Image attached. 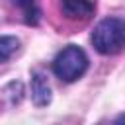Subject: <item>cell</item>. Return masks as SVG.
<instances>
[{
  "label": "cell",
  "instance_id": "obj_1",
  "mask_svg": "<svg viewBox=\"0 0 125 125\" xmlns=\"http://www.w3.org/2000/svg\"><path fill=\"white\" fill-rule=\"evenodd\" d=\"M94 49L102 55H115L125 47V21L121 18L102 20L90 37Z\"/></svg>",
  "mask_w": 125,
  "mask_h": 125
},
{
  "label": "cell",
  "instance_id": "obj_2",
  "mask_svg": "<svg viewBox=\"0 0 125 125\" xmlns=\"http://www.w3.org/2000/svg\"><path fill=\"white\" fill-rule=\"evenodd\" d=\"M53 70L61 80L74 82L88 70V55L84 53V49L76 45H68L55 57Z\"/></svg>",
  "mask_w": 125,
  "mask_h": 125
},
{
  "label": "cell",
  "instance_id": "obj_3",
  "mask_svg": "<svg viewBox=\"0 0 125 125\" xmlns=\"http://www.w3.org/2000/svg\"><path fill=\"white\" fill-rule=\"evenodd\" d=\"M31 100L35 105H47L51 102V86L47 82V76L41 70L31 72Z\"/></svg>",
  "mask_w": 125,
  "mask_h": 125
},
{
  "label": "cell",
  "instance_id": "obj_4",
  "mask_svg": "<svg viewBox=\"0 0 125 125\" xmlns=\"http://www.w3.org/2000/svg\"><path fill=\"white\" fill-rule=\"evenodd\" d=\"M61 10H62V14L66 18H72V20L82 18V20H86V18H90L94 14L96 4L94 2H84V0H66V2L61 4Z\"/></svg>",
  "mask_w": 125,
  "mask_h": 125
},
{
  "label": "cell",
  "instance_id": "obj_5",
  "mask_svg": "<svg viewBox=\"0 0 125 125\" xmlns=\"http://www.w3.org/2000/svg\"><path fill=\"white\" fill-rule=\"evenodd\" d=\"M20 49V39L14 35H0V64L10 61Z\"/></svg>",
  "mask_w": 125,
  "mask_h": 125
},
{
  "label": "cell",
  "instance_id": "obj_6",
  "mask_svg": "<svg viewBox=\"0 0 125 125\" xmlns=\"http://www.w3.org/2000/svg\"><path fill=\"white\" fill-rule=\"evenodd\" d=\"M16 6H20V8L25 10V23H31V25L39 23L41 12H39L37 4H33V2H16Z\"/></svg>",
  "mask_w": 125,
  "mask_h": 125
},
{
  "label": "cell",
  "instance_id": "obj_7",
  "mask_svg": "<svg viewBox=\"0 0 125 125\" xmlns=\"http://www.w3.org/2000/svg\"><path fill=\"white\" fill-rule=\"evenodd\" d=\"M113 125H125V113H121V115L113 121Z\"/></svg>",
  "mask_w": 125,
  "mask_h": 125
}]
</instances>
